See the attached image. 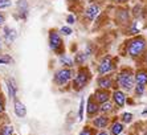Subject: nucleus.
<instances>
[{
    "label": "nucleus",
    "instance_id": "72a5a7b5",
    "mask_svg": "<svg viewBox=\"0 0 147 135\" xmlns=\"http://www.w3.org/2000/svg\"><path fill=\"white\" fill-rule=\"evenodd\" d=\"M119 135H121V134H119Z\"/></svg>",
    "mask_w": 147,
    "mask_h": 135
},
{
    "label": "nucleus",
    "instance_id": "393cba45",
    "mask_svg": "<svg viewBox=\"0 0 147 135\" xmlns=\"http://www.w3.org/2000/svg\"><path fill=\"white\" fill-rule=\"evenodd\" d=\"M11 61H12V58L9 56H1L0 57V64H9Z\"/></svg>",
    "mask_w": 147,
    "mask_h": 135
},
{
    "label": "nucleus",
    "instance_id": "bb28decb",
    "mask_svg": "<svg viewBox=\"0 0 147 135\" xmlns=\"http://www.w3.org/2000/svg\"><path fill=\"white\" fill-rule=\"evenodd\" d=\"M78 115H80V121H81V119L84 118V99L81 101V105H80V113H78Z\"/></svg>",
    "mask_w": 147,
    "mask_h": 135
},
{
    "label": "nucleus",
    "instance_id": "7ed1b4c3",
    "mask_svg": "<svg viewBox=\"0 0 147 135\" xmlns=\"http://www.w3.org/2000/svg\"><path fill=\"white\" fill-rule=\"evenodd\" d=\"M49 45H51V49L55 53L57 54L64 53V43L61 40V36L53 29L49 32Z\"/></svg>",
    "mask_w": 147,
    "mask_h": 135
},
{
    "label": "nucleus",
    "instance_id": "20e7f679",
    "mask_svg": "<svg viewBox=\"0 0 147 135\" xmlns=\"http://www.w3.org/2000/svg\"><path fill=\"white\" fill-rule=\"evenodd\" d=\"M89 78H90V74H89V72H88V69L81 68L78 70V73H77V76H76L74 81H73V88H74L76 90H81V89L88 84Z\"/></svg>",
    "mask_w": 147,
    "mask_h": 135
},
{
    "label": "nucleus",
    "instance_id": "39448f33",
    "mask_svg": "<svg viewBox=\"0 0 147 135\" xmlns=\"http://www.w3.org/2000/svg\"><path fill=\"white\" fill-rule=\"evenodd\" d=\"M70 78H72V70L70 69H61L56 73L55 81L58 86H64L70 81Z\"/></svg>",
    "mask_w": 147,
    "mask_h": 135
},
{
    "label": "nucleus",
    "instance_id": "9b49d317",
    "mask_svg": "<svg viewBox=\"0 0 147 135\" xmlns=\"http://www.w3.org/2000/svg\"><path fill=\"white\" fill-rule=\"evenodd\" d=\"M107 125H109V118L105 117V115H99V117H97V118L93 121V126L97 128H101V130L107 127Z\"/></svg>",
    "mask_w": 147,
    "mask_h": 135
},
{
    "label": "nucleus",
    "instance_id": "cd10ccee",
    "mask_svg": "<svg viewBox=\"0 0 147 135\" xmlns=\"http://www.w3.org/2000/svg\"><path fill=\"white\" fill-rule=\"evenodd\" d=\"M66 21H68V24H74L76 23V17L73 16V15H69V16L66 17Z\"/></svg>",
    "mask_w": 147,
    "mask_h": 135
},
{
    "label": "nucleus",
    "instance_id": "6e6552de",
    "mask_svg": "<svg viewBox=\"0 0 147 135\" xmlns=\"http://www.w3.org/2000/svg\"><path fill=\"white\" fill-rule=\"evenodd\" d=\"M113 99H114V103H115L118 107H123L125 103H126V95L123 93L122 90H115L113 93Z\"/></svg>",
    "mask_w": 147,
    "mask_h": 135
},
{
    "label": "nucleus",
    "instance_id": "b1692460",
    "mask_svg": "<svg viewBox=\"0 0 147 135\" xmlns=\"http://www.w3.org/2000/svg\"><path fill=\"white\" fill-rule=\"evenodd\" d=\"M11 5V0H0V9H4Z\"/></svg>",
    "mask_w": 147,
    "mask_h": 135
},
{
    "label": "nucleus",
    "instance_id": "f257e3e1",
    "mask_svg": "<svg viewBox=\"0 0 147 135\" xmlns=\"http://www.w3.org/2000/svg\"><path fill=\"white\" fill-rule=\"evenodd\" d=\"M147 49V41L144 37L142 36H137V37H133L131 40L127 41L126 44V52L127 54L133 58H137L139 56L146 52Z\"/></svg>",
    "mask_w": 147,
    "mask_h": 135
},
{
    "label": "nucleus",
    "instance_id": "6ab92c4d",
    "mask_svg": "<svg viewBox=\"0 0 147 135\" xmlns=\"http://www.w3.org/2000/svg\"><path fill=\"white\" fill-rule=\"evenodd\" d=\"M134 89H135V93H137L138 97H140V95H143L144 90H146V86H142V85H135V86H134Z\"/></svg>",
    "mask_w": 147,
    "mask_h": 135
},
{
    "label": "nucleus",
    "instance_id": "c756f323",
    "mask_svg": "<svg viewBox=\"0 0 147 135\" xmlns=\"http://www.w3.org/2000/svg\"><path fill=\"white\" fill-rule=\"evenodd\" d=\"M4 110V106H3V99H1V97H0V113Z\"/></svg>",
    "mask_w": 147,
    "mask_h": 135
},
{
    "label": "nucleus",
    "instance_id": "dca6fc26",
    "mask_svg": "<svg viewBox=\"0 0 147 135\" xmlns=\"http://www.w3.org/2000/svg\"><path fill=\"white\" fill-rule=\"evenodd\" d=\"M99 110H101V113H111L114 110V106L111 102L106 101V102H103V103H101V107H99Z\"/></svg>",
    "mask_w": 147,
    "mask_h": 135
},
{
    "label": "nucleus",
    "instance_id": "423d86ee",
    "mask_svg": "<svg viewBox=\"0 0 147 135\" xmlns=\"http://www.w3.org/2000/svg\"><path fill=\"white\" fill-rule=\"evenodd\" d=\"M111 70H114V64H113V60L110 56H106L101 60L98 65V73L99 74H107L110 73Z\"/></svg>",
    "mask_w": 147,
    "mask_h": 135
},
{
    "label": "nucleus",
    "instance_id": "aec40b11",
    "mask_svg": "<svg viewBox=\"0 0 147 135\" xmlns=\"http://www.w3.org/2000/svg\"><path fill=\"white\" fill-rule=\"evenodd\" d=\"M7 84H8V90H9L11 97H13V98H15V97H16V91H15V85H13V82L8 80Z\"/></svg>",
    "mask_w": 147,
    "mask_h": 135
},
{
    "label": "nucleus",
    "instance_id": "4468645a",
    "mask_svg": "<svg viewBox=\"0 0 147 135\" xmlns=\"http://www.w3.org/2000/svg\"><path fill=\"white\" fill-rule=\"evenodd\" d=\"M15 113H16V115L17 117H20V118L25 117V114H27L25 106L23 105L20 101H15Z\"/></svg>",
    "mask_w": 147,
    "mask_h": 135
},
{
    "label": "nucleus",
    "instance_id": "f3484780",
    "mask_svg": "<svg viewBox=\"0 0 147 135\" xmlns=\"http://www.w3.org/2000/svg\"><path fill=\"white\" fill-rule=\"evenodd\" d=\"M13 134V127L12 126H4L0 130V135H12Z\"/></svg>",
    "mask_w": 147,
    "mask_h": 135
},
{
    "label": "nucleus",
    "instance_id": "7c9ffc66",
    "mask_svg": "<svg viewBox=\"0 0 147 135\" xmlns=\"http://www.w3.org/2000/svg\"><path fill=\"white\" fill-rule=\"evenodd\" d=\"M96 135H109V132H106V131H103V130H102V131H99V132H97V134Z\"/></svg>",
    "mask_w": 147,
    "mask_h": 135
},
{
    "label": "nucleus",
    "instance_id": "473e14b6",
    "mask_svg": "<svg viewBox=\"0 0 147 135\" xmlns=\"http://www.w3.org/2000/svg\"><path fill=\"white\" fill-rule=\"evenodd\" d=\"M3 48V40H1V37H0V49Z\"/></svg>",
    "mask_w": 147,
    "mask_h": 135
},
{
    "label": "nucleus",
    "instance_id": "5701e85b",
    "mask_svg": "<svg viewBox=\"0 0 147 135\" xmlns=\"http://www.w3.org/2000/svg\"><path fill=\"white\" fill-rule=\"evenodd\" d=\"M60 32H61V34H64V36H69V34H72V29L69 27H62L61 29H60Z\"/></svg>",
    "mask_w": 147,
    "mask_h": 135
},
{
    "label": "nucleus",
    "instance_id": "c85d7f7f",
    "mask_svg": "<svg viewBox=\"0 0 147 135\" xmlns=\"http://www.w3.org/2000/svg\"><path fill=\"white\" fill-rule=\"evenodd\" d=\"M4 21H5V17H4L3 14H0V25H3Z\"/></svg>",
    "mask_w": 147,
    "mask_h": 135
},
{
    "label": "nucleus",
    "instance_id": "ddd939ff",
    "mask_svg": "<svg viewBox=\"0 0 147 135\" xmlns=\"http://www.w3.org/2000/svg\"><path fill=\"white\" fill-rule=\"evenodd\" d=\"M98 86L101 89H110L113 86V80L110 77H106V76H103V77L98 78Z\"/></svg>",
    "mask_w": 147,
    "mask_h": 135
},
{
    "label": "nucleus",
    "instance_id": "a211bd4d",
    "mask_svg": "<svg viewBox=\"0 0 147 135\" xmlns=\"http://www.w3.org/2000/svg\"><path fill=\"white\" fill-rule=\"evenodd\" d=\"M60 61L62 62V65H65V66H72L73 65V60L69 56H61Z\"/></svg>",
    "mask_w": 147,
    "mask_h": 135
},
{
    "label": "nucleus",
    "instance_id": "f8f14e48",
    "mask_svg": "<svg viewBox=\"0 0 147 135\" xmlns=\"http://www.w3.org/2000/svg\"><path fill=\"white\" fill-rule=\"evenodd\" d=\"M135 82L137 85L146 86L147 85V70H138L135 74Z\"/></svg>",
    "mask_w": 147,
    "mask_h": 135
},
{
    "label": "nucleus",
    "instance_id": "412c9836",
    "mask_svg": "<svg viewBox=\"0 0 147 135\" xmlns=\"http://www.w3.org/2000/svg\"><path fill=\"white\" fill-rule=\"evenodd\" d=\"M85 60H86V54L85 53H78L77 56H76V58H74V61L77 62V64H82Z\"/></svg>",
    "mask_w": 147,
    "mask_h": 135
},
{
    "label": "nucleus",
    "instance_id": "f03ea898",
    "mask_svg": "<svg viewBox=\"0 0 147 135\" xmlns=\"http://www.w3.org/2000/svg\"><path fill=\"white\" fill-rule=\"evenodd\" d=\"M117 82H118V85H119L123 90L130 91V90H133L134 86H135V85H134L135 84V77L133 76L131 70L125 69V70H122L119 74H118V77H117Z\"/></svg>",
    "mask_w": 147,
    "mask_h": 135
},
{
    "label": "nucleus",
    "instance_id": "2eb2a0df",
    "mask_svg": "<svg viewBox=\"0 0 147 135\" xmlns=\"http://www.w3.org/2000/svg\"><path fill=\"white\" fill-rule=\"evenodd\" d=\"M123 125L121 123V122H114L113 125H111V127H110V134L111 135H119L121 132L123 131Z\"/></svg>",
    "mask_w": 147,
    "mask_h": 135
},
{
    "label": "nucleus",
    "instance_id": "2f4dec72",
    "mask_svg": "<svg viewBox=\"0 0 147 135\" xmlns=\"http://www.w3.org/2000/svg\"><path fill=\"white\" fill-rule=\"evenodd\" d=\"M111 1H114V3H125L127 0H111Z\"/></svg>",
    "mask_w": 147,
    "mask_h": 135
},
{
    "label": "nucleus",
    "instance_id": "9d476101",
    "mask_svg": "<svg viewBox=\"0 0 147 135\" xmlns=\"http://www.w3.org/2000/svg\"><path fill=\"white\" fill-rule=\"evenodd\" d=\"M86 110H88V114H89V117L96 115L97 113L99 111L98 102H97L94 98H89V101H88V106H86Z\"/></svg>",
    "mask_w": 147,
    "mask_h": 135
},
{
    "label": "nucleus",
    "instance_id": "0eeeda50",
    "mask_svg": "<svg viewBox=\"0 0 147 135\" xmlns=\"http://www.w3.org/2000/svg\"><path fill=\"white\" fill-rule=\"evenodd\" d=\"M98 14H99V5H98V4H92V5H89V7L85 9L84 16H85L89 21H92V20H94V19H96Z\"/></svg>",
    "mask_w": 147,
    "mask_h": 135
},
{
    "label": "nucleus",
    "instance_id": "4be33fe9",
    "mask_svg": "<svg viewBox=\"0 0 147 135\" xmlns=\"http://www.w3.org/2000/svg\"><path fill=\"white\" fill-rule=\"evenodd\" d=\"M122 121L125 122V123H130V122L133 121V114H130V113H125V114L122 115Z\"/></svg>",
    "mask_w": 147,
    "mask_h": 135
},
{
    "label": "nucleus",
    "instance_id": "1a4fd4ad",
    "mask_svg": "<svg viewBox=\"0 0 147 135\" xmlns=\"http://www.w3.org/2000/svg\"><path fill=\"white\" fill-rule=\"evenodd\" d=\"M93 98H94L98 103H103V102L109 101L110 94H109V91H107L106 89H99V90H97L96 93H94V97Z\"/></svg>",
    "mask_w": 147,
    "mask_h": 135
},
{
    "label": "nucleus",
    "instance_id": "a878e982",
    "mask_svg": "<svg viewBox=\"0 0 147 135\" xmlns=\"http://www.w3.org/2000/svg\"><path fill=\"white\" fill-rule=\"evenodd\" d=\"M80 135H93V131L90 130V128H88V127H85L84 130H82L81 132H80Z\"/></svg>",
    "mask_w": 147,
    "mask_h": 135
}]
</instances>
